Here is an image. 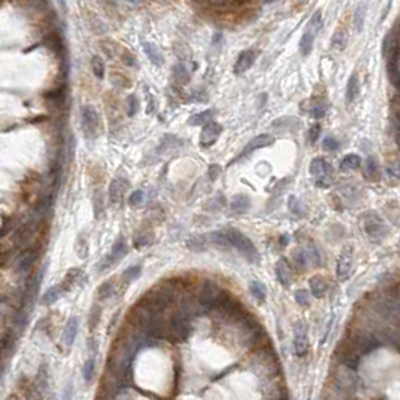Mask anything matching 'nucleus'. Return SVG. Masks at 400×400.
Listing matches in <instances>:
<instances>
[{"label":"nucleus","instance_id":"1","mask_svg":"<svg viewBox=\"0 0 400 400\" xmlns=\"http://www.w3.org/2000/svg\"><path fill=\"white\" fill-rule=\"evenodd\" d=\"M172 302H173V290L170 287H167L166 284H163V286L158 284L153 289L148 290L137 304L145 307V309L149 310L150 313L158 315V313L164 312Z\"/></svg>","mask_w":400,"mask_h":400},{"label":"nucleus","instance_id":"2","mask_svg":"<svg viewBox=\"0 0 400 400\" xmlns=\"http://www.w3.org/2000/svg\"><path fill=\"white\" fill-rule=\"evenodd\" d=\"M223 232L226 233L230 245H232L233 249H236L250 264H259L260 254L249 236H245L239 229H235V227H227Z\"/></svg>","mask_w":400,"mask_h":400},{"label":"nucleus","instance_id":"3","mask_svg":"<svg viewBox=\"0 0 400 400\" xmlns=\"http://www.w3.org/2000/svg\"><path fill=\"white\" fill-rule=\"evenodd\" d=\"M363 227H364L366 235L370 238L372 241H375V242L383 241V239L388 236V233H390V227L375 212H367L364 215Z\"/></svg>","mask_w":400,"mask_h":400},{"label":"nucleus","instance_id":"4","mask_svg":"<svg viewBox=\"0 0 400 400\" xmlns=\"http://www.w3.org/2000/svg\"><path fill=\"white\" fill-rule=\"evenodd\" d=\"M215 307L221 312L223 316L232 319V320H242L245 316H247V312L244 310V307L241 305L239 301H236L235 298H232V295L226 290H221V294L218 297V301L215 304Z\"/></svg>","mask_w":400,"mask_h":400},{"label":"nucleus","instance_id":"5","mask_svg":"<svg viewBox=\"0 0 400 400\" xmlns=\"http://www.w3.org/2000/svg\"><path fill=\"white\" fill-rule=\"evenodd\" d=\"M320 29H322V14L315 12L313 17L309 21V24H307L305 32L301 36V41H300V53L302 56H309L312 53L315 39H316Z\"/></svg>","mask_w":400,"mask_h":400},{"label":"nucleus","instance_id":"6","mask_svg":"<svg viewBox=\"0 0 400 400\" xmlns=\"http://www.w3.org/2000/svg\"><path fill=\"white\" fill-rule=\"evenodd\" d=\"M170 340H185L191 333L190 317L185 312H178L170 319Z\"/></svg>","mask_w":400,"mask_h":400},{"label":"nucleus","instance_id":"7","mask_svg":"<svg viewBox=\"0 0 400 400\" xmlns=\"http://www.w3.org/2000/svg\"><path fill=\"white\" fill-rule=\"evenodd\" d=\"M82 125L87 138H97L100 133V117L92 105H84L82 109Z\"/></svg>","mask_w":400,"mask_h":400},{"label":"nucleus","instance_id":"8","mask_svg":"<svg viewBox=\"0 0 400 400\" xmlns=\"http://www.w3.org/2000/svg\"><path fill=\"white\" fill-rule=\"evenodd\" d=\"M310 173L316 178V183L319 187H328L331 182V166L325 158L316 157L310 164Z\"/></svg>","mask_w":400,"mask_h":400},{"label":"nucleus","instance_id":"9","mask_svg":"<svg viewBox=\"0 0 400 400\" xmlns=\"http://www.w3.org/2000/svg\"><path fill=\"white\" fill-rule=\"evenodd\" d=\"M352 262H353V247L352 245H345L337 259V279L340 282H346L352 272Z\"/></svg>","mask_w":400,"mask_h":400},{"label":"nucleus","instance_id":"10","mask_svg":"<svg viewBox=\"0 0 400 400\" xmlns=\"http://www.w3.org/2000/svg\"><path fill=\"white\" fill-rule=\"evenodd\" d=\"M220 294H221V289L212 280H206L202 286V290H200V297H199L200 305L205 307V309H214L218 301Z\"/></svg>","mask_w":400,"mask_h":400},{"label":"nucleus","instance_id":"11","mask_svg":"<svg viewBox=\"0 0 400 400\" xmlns=\"http://www.w3.org/2000/svg\"><path fill=\"white\" fill-rule=\"evenodd\" d=\"M295 340L294 348L298 357H304L309 350V335H307V324L304 320H298L295 324Z\"/></svg>","mask_w":400,"mask_h":400},{"label":"nucleus","instance_id":"12","mask_svg":"<svg viewBox=\"0 0 400 400\" xmlns=\"http://www.w3.org/2000/svg\"><path fill=\"white\" fill-rule=\"evenodd\" d=\"M221 133H223V127L220 124H217V122H214V120L208 122V124L203 127L202 133H200V146L202 148L212 146L218 140Z\"/></svg>","mask_w":400,"mask_h":400},{"label":"nucleus","instance_id":"13","mask_svg":"<svg viewBox=\"0 0 400 400\" xmlns=\"http://www.w3.org/2000/svg\"><path fill=\"white\" fill-rule=\"evenodd\" d=\"M274 142H275V137H272L271 134H259V135H256V137L253 138V140H250L247 145L244 146L242 152L239 153V155H238L235 160H232V161H233V163H236L238 160H241V158H242V157H245V155H249V153H251L253 150L260 149V148L271 146Z\"/></svg>","mask_w":400,"mask_h":400},{"label":"nucleus","instance_id":"14","mask_svg":"<svg viewBox=\"0 0 400 400\" xmlns=\"http://www.w3.org/2000/svg\"><path fill=\"white\" fill-rule=\"evenodd\" d=\"M387 71H388V79L390 83L399 89L400 87V54H399V49H396L394 51H391L387 56Z\"/></svg>","mask_w":400,"mask_h":400},{"label":"nucleus","instance_id":"15","mask_svg":"<svg viewBox=\"0 0 400 400\" xmlns=\"http://www.w3.org/2000/svg\"><path fill=\"white\" fill-rule=\"evenodd\" d=\"M256 57H257V53L253 50V49H249V50H244L239 53L236 62H235V67H233V72L236 75L239 74H244L245 71H249L254 62H256Z\"/></svg>","mask_w":400,"mask_h":400},{"label":"nucleus","instance_id":"16","mask_svg":"<svg viewBox=\"0 0 400 400\" xmlns=\"http://www.w3.org/2000/svg\"><path fill=\"white\" fill-rule=\"evenodd\" d=\"M275 275L279 283L284 287H289L292 283V268L287 262V259L282 257L279 262L275 264Z\"/></svg>","mask_w":400,"mask_h":400},{"label":"nucleus","instance_id":"17","mask_svg":"<svg viewBox=\"0 0 400 400\" xmlns=\"http://www.w3.org/2000/svg\"><path fill=\"white\" fill-rule=\"evenodd\" d=\"M396 49H399V27H397V23L394 24V27L388 32V35L385 36V39H383V45H382V54H383V57H387Z\"/></svg>","mask_w":400,"mask_h":400},{"label":"nucleus","instance_id":"18","mask_svg":"<svg viewBox=\"0 0 400 400\" xmlns=\"http://www.w3.org/2000/svg\"><path fill=\"white\" fill-rule=\"evenodd\" d=\"M153 242V232L149 227H142L138 229L135 235H134V247L135 249H142V247H148Z\"/></svg>","mask_w":400,"mask_h":400},{"label":"nucleus","instance_id":"19","mask_svg":"<svg viewBox=\"0 0 400 400\" xmlns=\"http://www.w3.org/2000/svg\"><path fill=\"white\" fill-rule=\"evenodd\" d=\"M328 290L327 280L322 275H313L310 279V292L315 298H324Z\"/></svg>","mask_w":400,"mask_h":400},{"label":"nucleus","instance_id":"20","mask_svg":"<svg viewBox=\"0 0 400 400\" xmlns=\"http://www.w3.org/2000/svg\"><path fill=\"white\" fill-rule=\"evenodd\" d=\"M209 247V241L206 235H194L187 239V249L194 253H203Z\"/></svg>","mask_w":400,"mask_h":400},{"label":"nucleus","instance_id":"21","mask_svg":"<svg viewBox=\"0 0 400 400\" xmlns=\"http://www.w3.org/2000/svg\"><path fill=\"white\" fill-rule=\"evenodd\" d=\"M143 51L145 54L149 57L150 62L155 65V67H161L164 64V56L161 53V50L157 47L155 44L152 42H143Z\"/></svg>","mask_w":400,"mask_h":400},{"label":"nucleus","instance_id":"22","mask_svg":"<svg viewBox=\"0 0 400 400\" xmlns=\"http://www.w3.org/2000/svg\"><path fill=\"white\" fill-rule=\"evenodd\" d=\"M77 333H79V317H71L65 327V331H64V343L68 348L72 346L75 337H77Z\"/></svg>","mask_w":400,"mask_h":400},{"label":"nucleus","instance_id":"23","mask_svg":"<svg viewBox=\"0 0 400 400\" xmlns=\"http://www.w3.org/2000/svg\"><path fill=\"white\" fill-rule=\"evenodd\" d=\"M251 206L250 197L247 194H236L232 199V203H230V208L235 214H245Z\"/></svg>","mask_w":400,"mask_h":400},{"label":"nucleus","instance_id":"24","mask_svg":"<svg viewBox=\"0 0 400 400\" xmlns=\"http://www.w3.org/2000/svg\"><path fill=\"white\" fill-rule=\"evenodd\" d=\"M127 187H128L127 182L122 181L120 178L112 181V183H110V200H112L113 203H119L120 202L122 197H124V193H125Z\"/></svg>","mask_w":400,"mask_h":400},{"label":"nucleus","instance_id":"25","mask_svg":"<svg viewBox=\"0 0 400 400\" xmlns=\"http://www.w3.org/2000/svg\"><path fill=\"white\" fill-rule=\"evenodd\" d=\"M206 236H208L209 244L217 245L220 250L227 251V250L232 249V245H230V242H229V239H227V236H226V233L223 232V230H215V232H211Z\"/></svg>","mask_w":400,"mask_h":400},{"label":"nucleus","instance_id":"26","mask_svg":"<svg viewBox=\"0 0 400 400\" xmlns=\"http://www.w3.org/2000/svg\"><path fill=\"white\" fill-rule=\"evenodd\" d=\"M358 94H360V79H358V75L353 72L349 77L348 84H346V101L352 102L358 97Z\"/></svg>","mask_w":400,"mask_h":400},{"label":"nucleus","instance_id":"27","mask_svg":"<svg viewBox=\"0 0 400 400\" xmlns=\"http://www.w3.org/2000/svg\"><path fill=\"white\" fill-rule=\"evenodd\" d=\"M304 249V253H305V257H307V262H309V267H320L322 265V257H320V253L317 250V247L315 244H309L305 245Z\"/></svg>","mask_w":400,"mask_h":400},{"label":"nucleus","instance_id":"28","mask_svg":"<svg viewBox=\"0 0 400 400\" xmlns=\"http://www.w3.org/2000/svg\"><path fill=\"white\" fill-rule=\"evenodd\" d=\"M300 127V120L292 116H283L272 122V128L275 130H294Z\"/></svg>","mask_w":400,"mask_h":400},{"label":"nucleus","instance_id":"29","mask_svg":"<svg viewBox=\"0 0 400 400\" xmlns=\"http://www.w3.org/2000/svg\"><path fill=\"white\" fill-rule=\"evenodd\" d=\"M364 176L368 181H378L379 179V166L376 163V160L373 157L366 158L364 163Z\"/></svg>","mask_w":400,"mask_h":400},{"label":"nucleus","instance_id":"30","mask_svg":"<svg viewBox=\"0 0 400 400\" xmlns=\"http://www.w3.org/2000/svg\"><path fill=\"white\" fill-rule=\"evenodd\" d=\"M361 166V157L357 155V153H348V155L342 160L340 163V168L342 172H350V170H357V168Z\"/></svg>","mask_w":400,"mask_h":400},{"label":"nucleus","instance_id":"31","mask_svg":"<svg viewBox=\"0 0 400 400\" xmlns=\"http://www.w3.org/2000/svg\"><path fill=\"white\" fill-rule=\"evenodd\" d=\"M287 206L290 209V212L297 215V217H305L307 215V205L297 197V196H290L287 200Z\"/></svg>","mask_w":400,"mask_h":400},{"label":"nucleus","instance_id":"32","mask_svg":"<svg viewBox=\"0 0 400 400\" xmlns=\"http://www.w3.org/2000/svg\"><path fill=\"white\" fill-rule=\"evenodd\" d=\"M342 361H343V364L348 368H350V370H357L358 366H360V353H358V350L346 349L345 353H343Z\"/></svg>","mask_w":400,"mask_h":400},{"label":"nucleus","instance_id":"33","mask_svg":"<svg viewBox=\"0 0 400 400\" xmlns=\"http://www.w3.org/2000/svg\"><path fill=\"white\" fill-rule=\"evenodd\" d=\"M64 292H65L64 286H53V287H50V289L44 294L42 304H44V305H51V304H54L60 297L64 295Z\"/></svg>","mask_w":400,"mask_h":400},{"label":"nucleus","instance_id":"34","mask_svg":"<svg viewBox=\"0 0 400 400\" xmlns=\"http://www.w3.org/2000/svg\"><path fill=\"white\" fill-rule=\"evenodd\" d=\"M215 112L214 110H205L202 113H197V115H193L190 119H188V125L190 127H197V125H206L208 122L212 120Z\"/></svg>","mask_w":400,"mask_h":400},{"label":"nucleus","instance_id":"35","mask_svg":"<svg viewBox=\"0 0 400 400\" xmlns=\"http://www.w3.org/2000/svg\"><path fill=\"white\" fill-rule=\"evenodd\" d=\"M292 260H294V265L300 271H304L307 267H309V262H307V257H305L302 247H297L294 251H292Z\"/></svg>","mask_w":400,"mask_h":400},{"label":"nucleus","instance_id":"36","mask_svg":"<svg viewBox=\"0 0 400 400\" xmlns=\"http://www.w3.org/2000/svg\"><path fill=\"white\" fill-rule=\"evenodd\" d=\"M173 79L179 84H183L190 80V74H188V69L185 68V65L178 64L173 67Z\"/></svg>","mask_w":400,"mask_h":400},{"label":"nucleus","instance_id":"37","mask_svg":"<svg viewBox=\"0 0 400 400\" xmlns=\"http://www.w3.org/2000/svg\"><path fill=\"white\" fill-rule=\"evenodd\" d=\"M366 5H358L355 12H353V27H355L358 32L363 30V26H364V21H366Z\"/></svg>","mask_w":400,"mask_h":400},{"label":"nucleus","instance_id":"38","mask_svg":"<svg viewBox=\"0 0 400 400\" xmlns=\"http://www.w3.org/2000/svg\"><path fill=\"white\" fill-rule=\"evenodd\" d=\"M250 294L257 300V301H264L267 297V289L264 286V283H260L259 280H253L250 283Z\"/></svg>","mask_w":400,"mask_h":400},{"label":"nucleus","instance_id":"39","mask_svg":"<svg viewBox=\"0 0 400 400\" xmlns=\"http://www.w3.org/2000/svg\"><path fill=\"white\" fill-rule=\"evenodd\" d=\"M140 275H142V267L140 265H133V267H130L124 271V274H122V279H124L125 283H131V282L137 280Z\"/></svg>","mask_w":400,"mask_h":400},{"label":"nucleus","instance_id":"40","mask_svg":"<svg viewBox=\"0 0 400 400\" xmlns=\"http://www.w3.org/2000/svg\"><path fill=\"white\" fill-rule=\"evenodd\" d=\"M346 42H348V38H346V33L343 30H337L334 33L333 39H331V47L335 49V50H343L346 47Z\"/></svg>","mask_w":400,"mask_h":400},{"label":"nucleus","instance_id":"41","mask_svg":"<svg viewBox=\"0 0 400 400\" xmlns=\"http://www.w3.org/2000/svg\"><path fill=\"white\" fill-rule=\"evenodd\" d=\"M94 375H95V360L89 358L84 363V367H83V378H84L86 382H90L92 379H94Z\"/></svg>","mask_w":400,"mask_h":400},{"label":"nucleus","instance_id":"42","mask_svg":"<svg viewBox=\"0 0 400 400\" xmlns=\"http://www.w3.org/2000/svg\"><path fill=\"white\" fill-rule=\"evenodd\" d=\"M113 290H115V286H113V282H105L100 286L98 289V298L100 300H107L113 295Z\"/></svg>","mask_w":400,"mask_h":400},{"label":"nucleus","instance_id":"43","mask_svg":"<svg viewBox=\"0 0 400 400\" xmlns=\"http://www.w3.org/2000/svg\"><path fill=\"white\" fill-rule=\"evenodd\" d=\"M92 71H94V74L98 77V79H104V62L101 60V57L98 56H94L92 57Z\"/></svg>","mask_w":400,"mask_h":400},{"label":"nucleus","instance_id":"44","mask_svg":"<svg viewBox=\"0 0 400 400\" xmlns=\"http://www.w3.org/2000/svg\"><path fill=\"white\" fill-rule=\"evenodd\" d=\"M295 301L301 305V307H309L310 305V297L309 292L304 289H298L295 290Z\"/></svg>","mask_w":400,"mask_h":400},{"label":"nucleus","instance_id":"45","mask_svg":"<svg viewBox=\"0 0 400 400\" xmlns=\"http://www.w3.org/2000/svg\"><path fill=\"white\" fill-rule=\"evenodd\" d=\"M75 250H77V253H79V254L82 256V259L86 257V254H87V251H89V247H87V241H86V238H84L83 235H80V238L77 239V247H75Z\"/></svg>","mask_w":400,"mask_h":400},{"label":"nucleus","instance_id":"46","mask_svg":"<svg viewBox=\"0 0 400 400\" xmlns=\"http://www.w3.org/2000/svg\"><path fill=\"white\" fill-rule=\"evenodd\" d=\"M143 200H145V193H143L142 190H137V191H134V193L130 196L128 203H130L131 206H138V205L143 203Z\"/></svg>","mask_w":400,"mask_h":400},{"label":"nucleus","instance_id":"47","mask_svg":"<svg viewBox=\"0 0 400 400\" xmlns=\"http://www.w3.org/2000/svg\"><path fill=\"white\" fill-rule=\"evenodd\" d=\"M322 146H324L325 150L334 152V150L338 149V146H340V142H338L335 137H331V135H330V137H325V140L322 142Z\"/></svg>","mask_w":400,"mask_h":400},{"label":"nucleus","instance_id":"48","mask_svg":"<svg viewBox=\"0 0 400 400\" xmlns=\"http://www.w3.org/2000/svg\"><path fill=\"white\" fill-rule=\"evenodd\" d=\"M312 116L316 117V119H320V117H324L325 113H327V105L325 104H322V102H316L313 107H312V110H310Z\"/></svg>","mask_w":400,"mask_h":400},{"label":"nucleus","instance_id":"49","mask_svg":"<svg viewBox=\"0 0 400 400\" xmlns=\"http://www.w3.org/2000/svg\"><path fill=\"white\" fill-rule=\"evenodd\" d=\"M127 104H128L127 113H128V116L133 117L137 113V110H138V100H137V97L135 95H130L128 100H127Z\"/></svg>","mask_w":400,"mask_h":400},{"label":"nucleus","instance_id":"50","mask_svg":"<svg viewBox=\"0 0 400 400\" xmlns=\"http://www.w3.org/2000/svg\"><path fill=\"white\" fill-rule=\"evenodd\" d=\"M100 316H101V309L95 305L94 309H92V313H90V328H95L97 327L98 320H100Z\"/></svg>","mask_w":400,"mask_h":400},{"label":"nucleus","instance_id":"51","mask_svg":"<svg viewBox=\"0 0 400 400\" xmlns=\"http://www.w3.org/2000/svg\"><path fill=\"white\" fill-rule=\"evenodd\" d=\"M319 134H320V125L319 124L312 125V128L309 131V140H310V143H316L317 142Z\"/></svg>","mask_w":400,"mask_h":400},{"label":"nucleus","instance_id":"52","mask_svg":"<svg viewBox=\"0 0 400 400\" xmlns=\"http://www.w3.org/2000/svg\"><path fill=\"white\" fill-rule=\"evenodd\" d=\"M220 173H221V167H220V166H217V164L209 166V168H208V175H209V179H211V181H215V179H217Z\"/></svg>","mask_w":400,"mask_h":400},{"label":"nucleus","instance_id":"53","mask_svg":"<svg viewBox=\"0 0 400 400\" xmlns=\"http://www.w3.org/2000/svg\"><path fill=\"white\" fill-rule=\"evenodd\" d=\"M124 62H125L128 67H134V64H135V62H134V57H133L131 54H127V57L124 56Z\"/></svg>","mask_w":400,"mask_h":400},{"label":"nucleus","instance_id":"54","mask_svg":"<svg viewBox=\"0 0 400 400\" xmlns=\"http://www.w3.org/2000/svg\"><path fill=\"white\" fill-rule=\"evenodd\" d=\"M57 3H59V6H60V9H62V12L65 14L67 12V0H57Z\"/></svg>","mask_w":400,"mask_h":400},{"label":"nucleus","instance_id":"55","mask_svg":"<svg viewBox=\"0 0 400 400\" xmlns=\"http://www.w3.org/2000/svg\"><path fill=\"white\" fill-rule=\"evenodd\" d=\"M280 244H282V245H287V244H289V236H287V235H283V236L280 238Z\"/></svg>","mask_w":400,"mask_h":400},{"label":"nucleus","instance_id":"56","mask_svg":"<svg viewBox=\"0 0 400 400\" xmlns=\"http://www.w3.org/2000/svg\"><path fill=\"white\" fill-rule=\"evenodd\" d=\"M130 3H134V5H142L143 3V0H128Z\"/></svg>","mask_w":400,"mask_h":400}]
</instances>
